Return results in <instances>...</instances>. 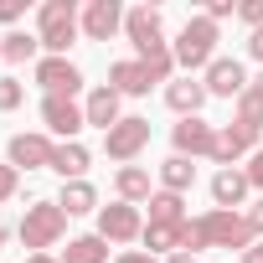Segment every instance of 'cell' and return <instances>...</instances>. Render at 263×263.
Masks as SVG:
<instances>
[{
  "label": "cell",
  "instance_id": "6da1fadb",
  "mask_svg": "<svg viewBox=\"0 0 263 263\" xmlns=\"http://www.w3.org/2000/svg\"><path fill=\"white\" fill-rule=\"evenodd\" d=\"M217 42H222V31H217V21H206V16H191L181 31H176V42H171V52H176V67L186 72V78H201L222 52H217Z\"/></svg>",
  "mask_w": 263,
  "mask_h": 263
},
{
  "label": "cell",
  "instance_id": "7a4b0ae2",
  "mask_svg": "<svg viewBox=\"0 0 263 263\" xmlns=\"http://www.w3.org/2000/svg\"><path fill=\"white\" fill-rule=\"evenodd\" d=\"M191 242H196V248H232V253H248L258 237H253V227H248L242 212H222V206H212V212L191 217Z\"/></svg>",
  "mask_w": 263,
  "mask_h": 263
},
{
  "label": "cell",
  "instance_id": "3957f363",
  "mask_svg": "<svg viewBox=\"0 0 263 263\" xmlns=\"http://www.w3.org/2000/svg\"><path fill=\"white\" fill-rule=\"evenodd\" d=\"M171 78H176V52L150 57V62L124 57V62H114V67H108V88H114L119 98H145L150 88H160V83H171Z\"/></svg>",
  "mask_w": 263,
  "mask_h": 263
},
{
  "label": "cell",
  "instance_id": "277c9868",
  "mask_svg": "<svg viewBox=\"0 0 263 263\" xmlns=\"http://www.w3.org/2000/svg\"><path fill=\"white\" fill-rule=\"evenodd\" d=\"M83 31V11L72 6V0H42L36 11V42L47 57H67V47L78 42Z\"/></svg>",
  "mask_w": 263,
  "mask_h": 263
},
{
  "label": "cell",
  "instance_id": "5b68a950",
  "mask_svg": "<svg viewBox=\"0 0 263 263\" xmlns=\"http://www.w3.org/2000/svg\"><path fill=\"white\" fill-rule=\"evenodd\" d=\"M62 232H67V212L57 206V196H42V201H31V206H26V217H21V227H16L21 248H31V253H47V248H57V242H62Z\"/></svg>",
  "mask_w": 263,
  "mask_h": 263
},
{
  "label": "cell",
  "instance_id": "8992f818",
  "mask_svg": "<svg viewBox=\"0 0 263 263\" xmlns=\"http://www.w3.org/2000/svg\"><path fill=\"white\" fill-rule=\"evenodd\" d=\"M124 42L135 47V57H140V62H150V57H165V52H171V42H165V21H160V11H155V6H129V11H124Z\"/></svg>",
  "mask_w": 263,
  "mask_h": 263
},
{
  "label": "cell",
  "instance_id": "52a82bcc",
  "mask_svg": "<svg viewBox=\"0 0 263 263\" xmlns=\"http://www.w3.org/2000/svg\"><path fill=\"white\" fill-rule=\"evenodd\" d=\"M145 150H150V119L145 114H124L108 135H103V155L119 160V165H135Z\"/></svg>",
  "mask_w": 263,
  "mask_h": 263
},
{
  "label": "cell",
  "instance_id": "ba28073f",
  "mask_svg": "<svg viewBox=\"0 0 263 263\" xmlns=\"http://www.w3.org/2000/svg\"><path fill=\"white\" fill-rule=\"evenodd\" d=\"M98 237L103 242H140L145 237V217H140V206H129V201H108V206H98Z\"/></svg>",
  "mask_w": 263,
  "mask_h": 263
},
{
  "label": "cell",
  "instance_id": "9c48e42d",
  "mask_svg": "<svg viewBox=\"0 0 263 263\" xmlns=\"http://www.w3.org/2000/svg\"><path fill=\"white\" fill-rule=\"evenodd\" d=\"M52 155H57V145L47 129L11 135V145H6V165H16V171H52Z\"/></svg>",
  "mask_w": 263,
  "mask_h": 263
},
{
  "label": "cell",
  "instance_id": "30bf717a",
  "mask_svg": "<svg viewBox=\"0 0 263 263\" xmlns=\"http://www.w3.org/2000/svg\"><path fill=\"white\" fill-rule=\"evenodd\" d=\"M36 83L47 98H78L83 93V67L67 62V57H42L36 62Z\"/></svg>",
  "mask_w": 263,
  "mask_h": 263
},
{
  "label": "cell",
  "instance_id": "8fae6325",
  "mask_svg": "<svg viewBox=\"0 0 263 263\" xmlns=\"http://www.w3.org/2000/svg\"><path fill=\"white\" fill-rule=\"evenodd\" d=\"M42 124H47V135H57L67 145V140H78L88 129V114H83L78 98H42Z\"/></svg>",
  "mask_w": 263,
  "mask_h": 263
},
{
  "label": "cell",
  "instance_id": "7c38bea8",
  "mask_svg": "<svg viewBox=\"0 0 263 263\" xmlns=\"http://www.w3.org/2000/svg\"><path fill=\"white\" fill-rule=\"evenodd\" d=\"M171 145H176V155H186V160H212V150H217V124H206L201 114L196 119H181L176 129H171Z\"/></svg>",
  "mask_w": 263,
  "mask_h": 263
},
{
  "label": "cell",
  "instance_id": "4fadbf2b",
  "mask_svg": "<svg viewBox=\"0 0 263 263\" xmlns=\"http://www.w3.org/2000/svg\"><path fill=\"white\" fill-rule=\"evenodd\" d=\"M258 135H263V129L237 124V119H232V124H222V129H217V150H212V160H217L222 171H232L242 155H253V150H258Z\"/></svg>",
  "mask_w": 263,
  "mask_h": 263
},
{
  "label": "cell",
  "instance_id": "5bb4252c",
  "mask_svg": "<svg viewBox=\"0 0 263 263\" xmlns=\"http://www.w3.org/2000/svg\"><path fill=\"white\" fill-rule=\"evenodd\" d=\"M201 83H206V93H212V98H232V103H237V98L248 93V83H253V78H248V67H242L237 57H217V62L201 72Z\"/></svg>",
  "mask_w": 263,
  "mask_h": 263
},
{
  "label": "cell",
  "instance_id": "9a60e30c",
  "mask_svg": "<svg viewBox=\"0 0 263 263\" xmlns=\"http://www.w3.org/2000/svg\"><path fill=\"white\" fill-rule=\"evenodd\" d=\"M140 242H145V253H155V258H160V253H165V258H171V253H196V242H191V217H186V222H145V237H140Z\"/></svg>",
  "mask_w": 263,
  "mask_h": 263
},
{
  "label": "cell",
  "instance_id": "2e32d148",
  "mask_svg": "<svg viewBox=\"0 0 263 263\" xmlns=\"http://www.w3.org/2000/svg\"><path fill=\"white\" fill-rule=\"evenodd\" d=\"M124 31V6L119 0H88L83 6V36L88 42H108Z\"/></svg>",
  "mask_w": 263,
  "mask_h": 263
},
{
  "label": "cell",
  "instance_id": "e0dca14e",
  "mask_svg": "<svg viewBox=\"0 0 263 263\" xmlns=\"http://www.w3.org/2000/svg\"><path fill=\"white\" fill-rule=\"evenodd\" d=\"M206 98H212V93H206V83H201V78H186V72H181V78H171V83H165V108H171V114H181V119H196V114L206 108Z\"/></svg>",
  "mask_w": 263,
  "mask_h": 263
},
{
  "label": "cell",
  "instance_id": "ac0fdd59",
  "mask_svg": "<svg viewBox=\"0 0 263 263\" xmlns=\"http://www.w3.org/2000/svg\"><path fill=\"white\" fill-rule=\"evenodd\" d=\"M83 114H88V129H103V135H108V129L124 119V98L103 83V88H93V93L83 98Z\"/></svg>",
  "mask_w": 263,
  "mask_h": 263
},
{
  "label": "cell",
  "instance_id": "d6986e66",
  "mask_svg": "<svg viewBox=\"0 0 263 263\" xmlns=\"http://www.w3.org/2000/svg\"><path fill=\"white\" fill-rule=\"evenodd\" d=\"M248 191H253V181H248V171H242V165H232V171H217V176H212V201H217L222 212H237V206L248 201Z\"/></svg>",
  "mask_w": 263,
  "mask_h": 263
},
{
  "label": "cell",
  "instance_id": "ffe728a7",
  "mask_svg": "<svg viewBox=\"0 0 263 263\" xmlns=\"http://www.w3.org/2000/svg\"><path fill=\"white\" fill-rule=\"evenodd\" d=\"M114 196L129 201V206H145V201L155 196L150 171H145V165H119V171H114Z\"/></svg>",
  "mask_w": 263,
  "mask_h": 263
},
{
  "label": "cell",
  "instance_id": "44dd1931",
  "mask_svg": "<svg viewBox=\"0 0 263 263\" xmlns=\"http://www.w3.org/2000/svg\"><path fill=\"white\" fill-rule=\"evenodd\" d=\"M88 165H93V150L83 140H67L52 155V176H62V181H88Z\"/></svg>",
  "mask_w": 263,
  "mask_h": 263
},
{
  "label": "cell",
  "instance_id": "7402d4cb",
  "mask_svg": "<svg viewBox=\"0 0 263 263\" xmlns=\"http://www.w3.org/2000/svg\"><path fill=\"white\" fill-rule=\"evenodd\" d=\"M47 52H42V42H36V31H6L0 36V62H11V67H26V62H42Z\"/></svg>",
  "mask_w": 263,
  "mask_h": 263
},
{
  "label": "cell",
  "instance_id": "603a6c76",
  "mask_svg": "<svg viewBox=\"0 0 263 263\" xmlns=\"http://www.w3.org/2000/svg\"><path fill=\"white\" fill-rule=\"evenodd\" d=\"M57 206H62L67 217H88V212H98V186H93V181H62Z\"/></svg>",
  "mask_w": 263,
  "mask_h": 263
},
{
  "label": "cell",
  "instance_id": "cb8c5ba5",
  "mask_svg": "<svg viewBox=\"0 0 263 263\" xmlns=\"http://www.w3.org/2000/svg\"><path fill=\"white\" fill-rule=\"evenodd\" d=\"M196 186V160H186V155H171L165 165H160V191H176V196H186Z\"/></svg>",
  "mask_w": 263,
  "mask_h": 263
},
{
  "label": "cell",
  "instance_id": "d4e9b609",
  "mask_svg": "<svg viewBox=\"0 0 263 263\" xmlns=\"http://www.w3.org/2000/svg\"><path fill=\"white\" fill-rule=\"evenodd\" d=\"M62 263H108V242H103L98 232L67 237V248H62Z\"/></svg>",
  "mask_w": 263,
  "mask_h": 263
},
{
  "label": "cell",
  "instance_id": "484cf974",
  "mask_svg": "<svg viewBox=\"0 0 263 263\" xmlns=\"http://www.w3.org/2000/svg\"><path fill=\"white\" fill-rule=\"evenodd\" d=\"M145 206H150V222H186V196L176 191H155Z\"/></svg>",
  "mask_w": 263,
  "mask_h": 263
},
{
  "label": "cell",
  "instance_id": "4316f807",
  "mask_svg": "<svg viewBox=\"0 0 263 263\" xmlns=\"http://www.w3.org/2000/svg\"><path fill=\"white\" fill-rule=\"evenodd\" d=\"M21 103H26V83L16 72H6V78H0V114H16Z\"/></svg>",
  "mask_w": 263,
  "mask_h": 263
},
{
  "label": "cell",
  "instance_id": "83f0119b",
  "mask_svg": "<svg viewBox=\"0 0 263 263\" xmlns=\"http://www.w3.org/2000/svg\"><path fill=\"white\" fill-rule=\"evenodd\" d=\"M237 124H253V129H263V93H253V83H248V93L237 98Z\"/></svg>",
  "mask_w": 263,
  "mask_h": 263
},
{
  "label": "cell",
  "instance_id": "f1b7e54d",
  "mask_svg": "<svg viewBox=\"0 0 263 263\" xmlns=\"http://www.w3.org/2000/svg\"><path fill=\"white\" fill-rule=\"evenodd\" d=\"M16 191H21V171L16 165H0V206H6Z\"/></svg>",
  "mask_w": 263,
  "mask_h": 263
},
{
  "label": "cell",
  "instance_id": "f546056e",
  "mask_svg": "<svg viewBox=\"0 0 263 263\" xmlns=\"http://www.w3.org/2000/svg\"><path fill=\"white\" fill-rule=\"evenodd\" d=\"M237 21L258 31V26H263V0H237Z\"/></svg>",
  "mask_w": 263,
  "mask_h": 263
},
{
  "label": "cell",
  "instance_id": "4dcf8cb0",
  "mask_svg": "<svg viewBox=\"0 0 263 263\" xmlns=\"http://www.w3.org/2000/svg\"><path fill=\"white\" fill-rule=\"evenodd\" d=\"M21 16H26V0H0V26H11V31H16Z\"/></svg>",
  "mask_w": 263,
  "mask_h": 263
},
{
  "label": "cell",
  "instance_id": "1f68e13d",
  "mask_svg": "<svg viewBox=\"0 0 263 263\" xmlns=\"http://www.w3.org/2000/svg\"><path fill=\"white\" fill-rule=\"evenodd\" d=\"M201 16H206V21H217V26H222V21H227V16H237V6H232V0H206V11H201Z\"/></svg>",
  "mask_w": 263,
  "mask_h": 263
},
{
  "label": "cell",
  "instance_id": "d6a6232c",
  "mask_svg": "<svg viewBox=\"0 0 263 263\" xmlns=\"http://www.w3.org/2000/svg\"><path fill=\"white\" fill-rule=\"evenodd\" d=\"M242 171H248V181H253V191H263V145H258V150L248 155V165H242Z\"/></svg>",
  "mask_w": 263,
  "mask_h": 263
},
{
  "label": "cell",
  "instance_id": "836d02e7",
  "mask_svg": "<svg viewBox=\"0 0 263 263\" xmlns=\"http://www.w3.org/2000/svg\"><path fill=\"white\" fill-rule=\"evenodd\" d=\"M242 217H248L253 237H263V196H258V201H248V206H242Z\"/></svg>",
  "mask_w": 263,
  "mask_h": 263
},
{
  "label": "cell",
  "instance_id": "e575fe53",
  "mask_svg": "<svg viewBox=\"0 0 263 263\" xmlns=\"http://www.w3.org/2000/svg\"><path fill=\"white\" fill-rule=\"evenodd\" d=\"M114 263H160V258H155V253H145V248H124Z\"/></svg>",
  "mask_w": 263,
  "mask_h": 263
},
{
  "label": "cell",
  "instance_id": "d590c367",
  "mask_svg": "<svg viewBox=\"0 0 263 263\" xmlns=\"http://www.w3.org/2000/svg\"><path fill=\"white\" fill-rule=\"evenodd\" d=\"M248 57H253V62H263V26H258V31H248Z\"/></svg>",
  "mask_w": 263,
  "mask_h": 263
},
{
  "label": "cell",
  "instance_id": "8d00e7d4",
  "mask_svg": "<svg viewBox=\"0 0 263 263\" xmlns=\"http://www.w3.org/2000/svg\"><path fill=\"white\" fill-rule=\"evenodd\" d=\"M237 263H263V237H258V242H253V248H248V253H242Z\"/></svg>",
  "mask_w": 263,
  "mask_h": 263
},
{
  "label": "cell",
  "instance_id": "74e56055",
  "mask_svg": "<svg viewBox=\"0 0 263 263\" xmlns=\"http://www.w3.org/2000/svg\"><path fill=\"white\" fill-rule=\"evenodd\" d=\"M165 263H196V253H171Z\"/></svg>",
  "mask_w": 263,
  "mask_h": 263
},
{
  "label": "cell",
  "instance_id": "f35d334b",
  "mask_svg": "<svg viewBox=\"0 0 263 263\" xmlns=\"http://www.w3.org/2000/svg\"><path fill=\"white\" fill-rule=\"evenodd\" d=\"M26 263H62V258H52V253H31Z\"/></svg>",
  "mask_w": 263,
  "mask_h": 263
},
{
  "label": "cell",
  "instance_id": "ab89813d",
  "mask_svg": "<svg viewBox=\"0 0 263 263\" xmlns=\"http://www.w3.org/2000/svg\"><path fill=\"white\" fill-rule=\"evenodd\" d=\"M6 237H11V227H6V217H0V242H6Z\"/></svg>",
  "mask_w": 263,
  "mask_h": 263
},
{
  "label": "cell",
  "instance_id": "60d3db41",
  "mask_svg": "<svg viewBox=\"0 0 263 263\" xmlns=\"http://www.w3.org/2000/svg\"><path fill=\"white\" fill-rule=\"evenodd\" d=\"M253 93H263V72H258V78H253Z\"/></svg>",
  "mask_w": 263,
  "mask_h": 263
}]
</instances>
